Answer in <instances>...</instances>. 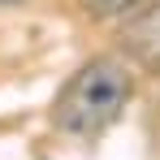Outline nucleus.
<instances>
[{"label":"nucleus","instance_id":"f03ea898","mask_svg":"<svg viewBox=\"0 0 160 160\" xmlns=\"http://www.w3.org/2000/svg\"><path fill=\"white\" fill-rule=\"evenodd\" d=\"M117 39H121V52L130 65H138L143 74H160V0L130 13Z\"/></svg>","mask_w":160,"mask_h":160},{"label":"nucleus","instance_id":"f257e3e1","mask_svg":"<svg viewBox=\"0 0 160 160\" xmlns=\"http://www.w3.org/2000/svg\"><path fill=\"white\" fill-rule=\"evenodd\" d=\"M134 100L130 61L117 56H91L74 69V78L52 100V126L69 138H100L121 121V112Z\"/></svg>","mask_w":160,"mask_h":160},{"label":"nucleus","instance_id":"7ed1b4c3","mask_svg":"<svg viewBox=\"0 0 160 160\" xmlns=\"http://www.w3.org/2000/svg\"><path fill=\"white\" fill-rule=\"evenodd\" d=\"M134 4H143V0H82V9L87 13H95V18H112V13H126Z\"/></svg>","mask_w":160,"mask_h":160},{"label":"nucleus","instance_id":"20e7f679","mask_svg":"<svg viewBox=\"0 0 160 160\" xmlns=\"http://www.w3.org/2000/svg\"><path fill=\"white\" fill-rule=\"evenodd\" d=\"M0 4H22V0H0Z\"/></svg>","mask_w":160,"mask_h":160}]
</instances>
